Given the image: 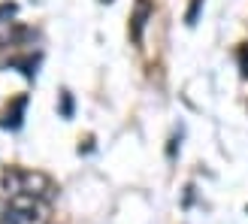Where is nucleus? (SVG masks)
I'll return each mask as SVG.
<instances>
[{
	"mask_svg": "<svg viewBox=\"0 0 248 224\" xmlns=\"http://www.w3.org/2000/svg\"><path fill=\"white\" fill-rule=\"evenodd\" d=\"M6 224H46V206L31 194H18L6 209Z\"/></svg>",
	"mask_w": 248,
	"mask_h": 224,
	"instance_id": "obj_1",
	"label": "nucleus"
}]
</instances>
